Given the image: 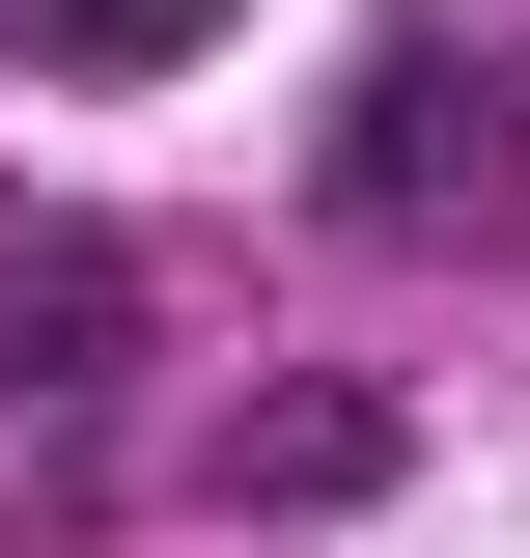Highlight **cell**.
I'll list each match as a JSON object with an SVG mask.
<instances>
[{"label":"cell","instance_id":"3957f363","mask_svg":"<svg viewBox=\"0 0 530 558\" xmlns=\"http://www.w3.org/2000/svg\"><path fill=\"white\" fill-rule=\"evenodd\" d=\"M112 336H140V279H112V252H28V279H0V391H84Z\"/></svg>","mask_w":530,"mask_h":558},{"label":"cell","instance_id":"277c9868","mask_svg":"<svg viewBox=\"0 0 530 558\" xmlns=\"http://www.w3.org/2000/svg\"><path fill=\"white\" fill-rule=\"evenodd\" d=\"M335 475H392V418H363V391H308V418H252V502H335Z\"/></svg>","mask_w":530,"mask_h":558},{"label":"cell","instance_id":"7a4b0ae2","mask_svg":"<svg viewBox=\"0 0 530 558\" xmlns=\"http://www.w3.org/2000/svg\"><path fill=\"white\" fill-rule=\"evenodd\" d=\"M0 57H57V84H168V57H224V0H0Z\"/></svg>","mask_w":530,"mask_h":558},{"label":"cell","instance_id":"6da1fadb","mask_svg":"<svg viewBox=\"0 0 530 558\" xmlns=\"http://www.w3.org/2000/svg\"><path fill=\"white\" fill-rule=\"evenodd\" d=\"M363 196H392V223L419 196H503L530 223V57H474V112H447V84H363Z\"/></svg>","mask_w":530,"mask_h":558}]
</instances>
